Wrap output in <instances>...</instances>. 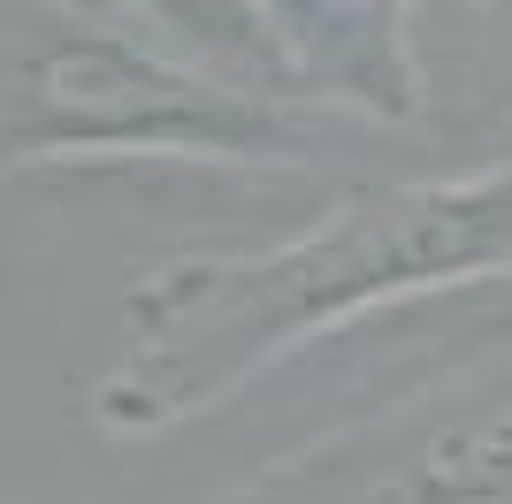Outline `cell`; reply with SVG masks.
<instances>
[{"label": "cell", "instance_id": "obj_3", "mask_svg": "<svg viewBox=\"0 0 512 504\" xmlns=\"http://www.w3.org/2000/svg\"><path fill=\"white\" fill-rule=\"evenodd\" d=\"M299 466L321 482H360L352 504H512V367L329 436L299 451Z\"/></svg>", "mask_w": 512, "mask_h": 504}, {"label": "cell", "instance_id": "obj_2", "mask_svg": "<svg viewBox=\"0 0 512 504\" xmlns=\"http://www.w3.org/2000/svg\"><path fill=\"white\" fill-rule=\"evenodd\" d=\"M299 161L306 138L276 100L192 62H161L107 23L23 8L8 46V161Z\"/></svg>", "mask_w": 512, "mask_h": 504}, {"label": "cell", "instance_id": "obj_1", "mask_svg": "<svg viewBox=\"0 0 512 504\" xmlns=\"http://www.w3.org/2000/svg\"><path fill=\"white\" fill-rule=\"evenodd\" d=\"M474 283H512V161L344 191L268 245L176 252L138 275L92 420L107 436L207 420L321 336Z\"/></svg>", "mask_w": 512, "mask_h": 504}, {"label": "cell", "instance_id": "obj_4", "mask_svg": "<svg viewBox=\"0 0 512 504\" xmlns=\"http://www.w3.org/2000/svg\"><path fill=\"white\" fill-rule=\"evenodd\" d=\"M123 8L146 16L192 69L237 84V92L276 100V92H291L306 77V54L283 31L276 0H123Z\"/></svg>", "mask_w": 512, "mask_h": 504}]
</instances>
